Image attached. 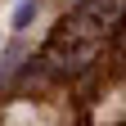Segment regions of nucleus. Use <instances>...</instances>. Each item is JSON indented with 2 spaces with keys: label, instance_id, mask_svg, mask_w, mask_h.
Masks as SVG:
<instances>
[{
  "label": "nucleus",
  "instance_id": "f257e3e1",
  "mask_svg": "<svg viewBox=\"0 0 126 126\" xmlns=\"http://www.w3.org/2000/svg\"><path fill=\"white\" fill-rule=\"evenodd\" d=\"M36 9H41V0H18V9H14L9 27H14V32H27V23L36 18Z\"/></svg>",
  "mask_w": 126,
  "mask_h": 126
}]
</instances>
